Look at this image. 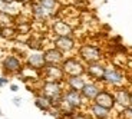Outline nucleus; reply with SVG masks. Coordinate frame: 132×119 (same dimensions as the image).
Returning <instances> with one entry per match:
<instances>
[{
  "mask_svg": "<svg viewBox=\"0 0 132 119\" xmlns=\"http://www.w3.org/2000/svg\"><path fill=\"white\" fill-rule=\"evenodd\" d=\"M29 9H30V19L35 20V22L45 23V22H47V20H52V16H50L37 2H33V3L29 6Z\"/></svg>",
  "mask_w": 132,
  "mask_h": 119,
  "instance_id": "f3484780",
  "label": "nucleus"
},
{
  "mask_svg": "<svg viewBox=\"0 0 132 119\" xmlns=\"http://www.w3.org/2000/svg\"><path fill=\"white\" fill-rule=\"evenodd\" d=\"M106 65L108 63L105 60H101V62H92L88 63L85 67V76L90 80H96V82H101L102 80V76L105 73Z\"/></svg>",
  "mask_w": 132,
  "mask_h": 119,
  "instance_id": "9b49d317",
  "label": "nucleus"
},
{
  "mask_svg": "<svg viewBox=\"0 0 132 119\" xmlns=\"http://www.w3.org/2000/svg\"><path fill=\"white\" fill-rule=\"evenodd\" d=\"M43 56H45V60H46L47 65H62L66 55L52 45V46L43 49Z\"/></svg>",
  "mask_w": 132,
  "mask_h": 119,
  "instance_id": "dca6fc26",
  "label": "nucleus"
},
{
  "mask_svg": "<svg viewBox=\"0 0 132 119\" xmlns=\"http://www.w3.org/2000/svg\"><path fill=\"white\" fill-rule=\"evenodd\" d=\"M33 105L36 106L39 110H42V112H45V113H49L50 110H52V108H53L52 100H50L49 98H46L45 95L39 93V92L35 93V98H33Z\"/></svg>",
  "mask_w": 132,
  "mask_h": 119,
  "instance_id": "6ab92c4d",
  "label": "nucleus"
},
{
  "mask_svg": "<svg viewBox=\"0 0 132 119\" xmlns=\"http://www.w3.org/2000/svg\"><path fill=\"white\" fill-rule=\"evenodd\" d=\"M24 67L30 70H35V72H39L45 67L46 65V60L43 56V50H30L24 56Z\"/></svg>",
  "mask_w": 132,
  "mask_h": 119,
  "instance_id": "6e6552de",
  "label": "nucleus"
},
{
  "mask_svg": "<svg viewBox=\"0 0 132 119\" xmlns=\"http://www.w3.org/2000/svg\"><path fill=\"white\" fill-rule=\"evenodd\" d=\"M128 75L122 67L116 66V65H106L105 73L102 76V83L106 88H111V89H115L119 86H125L128 85Z\"/></svg>",
  "mask_w": 132,
  "mask_h": 119,
  "instance_id": "7ed1b4c3",
  "label": "nucleus"
},
{
  "mask_svg": "<svg viewBox=\"0 0 132 119\" xmlns=\"http://www.w3.org/2000/svg\"><path fill=\"white\" fill-rule=\"evenodd\" d=\"M22 98H19V96H16V98H13V99H12V102H13V105L14 106H17V108H20V106H22Z\"/></svg>",
  "mask_w": 132,
  "mask_h": 119,
  "instance_id": "bb28decb",
  "label": "nucleus"
},
{
  "mask_svg": "<svg viewBox=\"0 0 132 119\" xmlns=\"http://www.w3.org/2000/svg\"><path fill=\"white\" fill-rule=\"evenodd\" d=\"M2 3H7V4H10V3H14L16 0H0Z\"/></svg>",
  "mask_w": 132,
  "mask_h": 119,
  "instance_id": "c85d7f7f",
  "label": "nucleus"
},
{
  "mask_svg": "<svg viewBox=\"0 0 132 119\" xmlns=\"http://www.w3.org/2000/svg\"><path fill=\"white\" fill-rule=\"evenodd\" d=\"M86 110L92 116V119H112V112L113 110L103 108L95 102H90L86 105Z\"/></svg>",
  "mask_w": 132,
  "mask_h": 119,
  "instance_id": "2eb2a0df",
  "label": "nucleus"
},
{
  "mask_svg": "<svg viewBox=\"0 0 132 119\" xmlns=\"http://www.w3.org/2000/svg\"><path fill=\"white\" fill-rule=\"evenodd\" d=\"M37 3L46 10L47 13L52 16V20L57 19V13H59V6L60 2L59 0H36Z\"/></svg>",
  "mask_w": 132,
  "mask_h": 119,
  "instance_id": "aec40b11",
  "label": "nucleus"
},
{
  "mask_svg": "<svg viewBox=\"0 0 132 119\" xmlns=\"http://www.w3.org/2000/svg\"><path fill=\"white\" fill-rule=\"evenodd\" d=\"M9 76H6V75H2L0 76V88H4L6 85H9Z\"/></svg>",
  "mask_w": 132,
  "mask_h": 119,
  "instance_id": "393cba45",
  "label": "nucleus"
},
{
  "mask_svg": "<svg viewBox=\"0 0 132 119\" xmlns=\"http://www.w3.org/2000/svg\"><path fill=\"white\" fill-rule=\"evenodd\" d=\"M86 105H88V102L83 99V96L80 95L79 90H73V89H68L66 88L63 90L62 102H60L57 109L60 112V118L68 119L75 110L86 109Z\"/></svg>",
  "mask_w": 132,
  "mask_h": 119,
  "instance_id": "f257e3e1",
  "label": "nucleus"
},
{
  "mask_svg": "<svg viewBox=\"0 0 132 119\" xmlns=\"http://www.w3.org/2000/svg\"><path fill=\"white\" fill-rule=\"evenodd\" d=\"M17 35V29L16 26H0V37L6 40H12L14 39Z\"/></svg>",
  "mask_w": 132,
  "mask_h": 119,
  "instance_id": "412c9836",
  "label": "nucleus"
},
{
  "mask_svg": "<svg viewBox=\"0 0 132 119\" xmlns=\"http://www.w3.org/2000/svg\"><path fill=\"white\" fill-rule=\"evenodd\" d=\"M40 79L43 80H65V72L60 65H45L40 70Z\"/></svg>",
  "mask_w": 132,
  "mask_h": 119,
  "instance_id": "f8f14e48",
  "label": "nucleus"
},
{
  "mask_svg": "<svg viewBox=\"0 0 132 119\" xmlns=\"http://www.w3.org/2000/svg\"><path fill=\"white\" fill-rule=\"evenodd\" d=\"M50 32L53 36H75V27L63 19L52 20Z\"/></svg>",
  "mask_w": 132,
  "mask_h": 119,
  "instance_id": "9d476101",
  "label": "nucleus"
},
{
  "mask_svg": "<svg viewBox=\"0 0 132 119\" xmlns=\"http://www.w3.org/2000/svg\"><path fill=\"white\" fill-rule=\"evenodd\" d=\"M113 95H115L116 108L123 109V108L131 105V88H129L128 85L115 88V89H113Z\"/></svg>",
  "mask_w": 132,
  "mask_h": 119,
  "instance_id": "4468645a",
  "label": "nucleus"
},
{
  "mask_svg": "<svg viewBox=\"0 0 132 119\" xmlns=\"http://www.w3.org/2000/svg\"><path fill=\"white\" fill-rule=\"evenodd\" d=\"M102 88H103V85L101 82L88 79V80H86V83L83 85V88L80 89V95L83 96V99H85L86 102L90 103V102H93V99H95L96 95L101 92Z\"/></svg>",
  "mask_w": 132,
  "mask_h": 119,
  "instance_id": "ddd939ff",
  "label": "nucleus"
},
{
  "mask_svg": "<svg viewBox=\"0 0 132 119\" xmlns=\"http://www.w3.org/2000/svg\"><path fill=\"white\" fill-rule=\"evenodd\" d=\"M9 88H10V92H19V85H16V83H9Z\"/></svg>",
  "mask_w": 132,
  "mask_h": 119,
  "instance_id": "cd10ccee",
  "label": "nucleus"
},
{
  "mask_svg": "<svg viewBox=\"0 0 132 119\" xmlns=\"http://www.w3.org/2000/svg\"><path fill=\"white\" fill-rule=\"evenodd\" d=\"M33 2H36V0H16V3H19L22 7L23 6H30Z\"/></svg>",
  "mask_w": 132,
  "mask_h": 119,
  "instance_id": "a878e982",
  "label": "nucleus"
},
{
  "mask_svg": "<svg viewBox=\"0 0 132 119\" xmlns=\"http://www.w3.org/2000/svg\"><path fill=\"white\" fill-rule=\"evenodd\" d=\"M65 89H66V86L63 83V80H43V79H40L37 92L45 95L46 98H49L52 100L53 108H59Z\"/></svg>",
  "mask_w": 132,
  "mask_h": 119,
  "instance_id": "f03ea898",
  "label": "nucleus"
},
{
  "mask_svg": "<svg viewBox=\"0 0 132 119\" xmlns=\"http://www.w3.org/2000/svg\"><path fill=\"white\" fill-rule=\"evenodd\" d=\"M68 119H92V116L88 113L86 109H80V110H75Z\"/></svg>",
  "mask_w": 132,
  "mask_h": 119,
  "instance_id": "5701e85b",
  "label": "nucleus"
},
{
  "mask_svg": "<svg viewBox=\"0 0 132 119\" xmlns=\"http://www.w3.org/2000/svg\"><path fill=\"white\" fill-rule=\"evenodd\" d=\"M93 102L98 103V105L103 106V108H108L111 110L116 109V102H115V95H113V89L111 88H106L103 86L101 92L96 95V98L93 99Z\"/></svg>",
  "mask_w": 132,
  "mask_h": 119,
  "instance_id": "1a4fd4ad",
  "label": "nucleus"
},
{
  "mask_svg": "<svg viewBox=\"0 0 132 119\" xmlns=\"http://www.w3.org/2000/svg\"><path fill=\"white\" fill-rule=\"evenodd\" d=\"M119 119H132V105L119 110Z\"/></svg>",
  "mask_w": 132,
  "mask_h": 119,
  "instance_id": "b1692460",
  "label": "nucleus"
},
{
  "mask_svg": "<svg viewBox=\"0 0 132 119\" xmlns=\"http://www.w3.org/2000/svg\"><path fill=\"white\" fill-rule=\"evenodd\" d=\"M16 24V16L0 10V26H14Z\"/></svg>",
  "mask_w": 132,
  "mask_h": 119,
  "instance_id": "4be33fe9",
  "label": "nucleus"
},
{
  "mask_svg": "<svg viewBox=\"0 0 132 119\" xmlns=\"http://www.w3.org/2000/svg\"><path fill=\"white\" fill-rule=\"evenodd\" d=\"M62 69L65 72V76H72V75H85L86 65L76 56V55H66V57L62 62Z\"/></svg>",
  "mask_w": 132,
  "mask_h": 119,
  "instance_id": "423d86ee",
  "label": "nucleus"
},
{
  "mask_svg": "<svg viewBox=\"0 0 132 119\" xmlns=\"http://www.w3.org/2000/svg\"><path fill=\"white\" fill-rule=\"evenodd\" d=\"M52 45L55 47L63 52L65 55H70V53H76L78 49V40L75 36H53Z\"/></svg>",
  "mask_w": 132,
  "mask_h": 119,
  "instance_id": "0eeeda50",
  "label": "nucleus"
},
{
  "mask_svg": "<svg viewBox=\"0 0 132 119\" xmlns=\"http://www.w3.org/2000/svg\"><path fill=\"white\" fill-rule=\"evenodd\" d=\"M131 105H132V89H131Z\"/></svg>",
  "mask_w": 132,
  "mask_h": 119,
  "instance_id": "c756f323",
  "label": "nucleus"
},
{
  "mask_svg": "<svg viewBox=\"0 0 132 119\" xmlns=\"http://www.w3.org/2000/svg\"><path fill=\"white\" fill-rule=\"evenodd\" d=\"M86 80H88V78H86L85 75H72V76H65L63 83H65V86L68 89L79 90L80 92V89L83 88Z\"/></svg>",
  "mask_w": 132,
  "mask_h": 119,
  "instance_id": "a211bd4d",
  "label": "nucleus"
},
{
  "mask_svg": "<svg viewBox=\"0 0 132 119\" xmlns=\"http://www.w3.org/2000/svg\"><path fill=\"white\" fill-rule=\"evenodd\" d=\"M0 70L6 76H19L24 70V60L20 55L9 53L0 60Z\"/></svg>",
  "mask_w": 132,
  "mask_h": 119,
  "instance_id": "39448f33",
  "label": "nucleus"
},
{
  "mask_svg": "<svg viewBox=\"0 0 132 119\" xmlns=\"http://www.w3.org/2000/svg\"><path fill=\"white\" fill-rule=\"evenodd\" d=\"M0 116H2V109H0Z\"/></svg>",
  "mask_w": 132,
  "mask_h": 119,
  "instance_id": "7c9ffc66",
  "label": "nucleus"
},
{
  "mask_svg": "<svg viewBox=\"0 0 132 119\" xmlns=\"http://www.w3.org/2000/svg\"><path fill=\"white\" fill-rule=\"evenodd\" d=\"M76 56L79 57L85 65L92 62H101L105 60V50L99 45L93 43H82L76 49Z\"/></svg>",
  "mask_w": 132,
  "mask_h": 119,
  "instance_id": "20e7f679",
  "label": "nucleus"
}]
</instances>
